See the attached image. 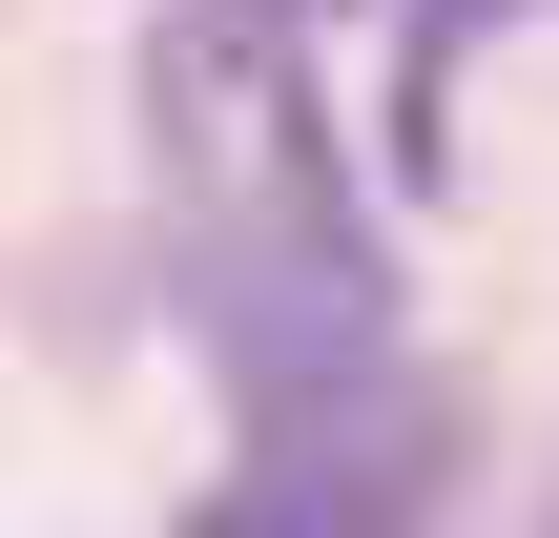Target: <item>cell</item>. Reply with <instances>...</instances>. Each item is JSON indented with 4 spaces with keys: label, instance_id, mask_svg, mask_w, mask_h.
Returning a JSON list of instances; mask_svg holds the SVG:
<instances>
[{
    "label": "cell",
    "instance_id": "6da1fadb",
    "mask_svg": "<svg viewBox=\"0 0 559 538\" xmlns=\"http://www.w3.org/2000/svg\"><path fill=\"white\" fill-rule=\"evenodd\" d=\"M436 21H477V0H436Z\"/></svg>",
    "mask_w": 559,
    "mask_h": 538
}]
</instances>
